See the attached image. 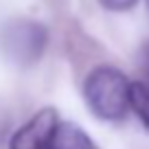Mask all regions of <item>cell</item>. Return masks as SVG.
<instances>
[{
    "label": "cell",
    "mask_w": 149,
    "mask_h": 149,
    "mask_svg": "<svg viewBox=\"0 0 149 149\" xmlns=\"http://www.w3.org/2000/svg\"><path fill=\"white\" fill-rule=\"evenodd\" d=\"M130 88L121 70L112 66H99L86 79V103L103 121H118L130 110Z\"/></svg>",
    "instance_id": "6da1fadb"
},
{
    "label": "cell",
    "mask_w": 149,
    "mask_h": 149,
    "mask_svg": "<svg viewBox=\"0 0 149 149\" xmlns=\"http://www.w3.org/2000/svg\"><path fill=\"white\" fill-rule=\"evenodd\" d=\"M0 44H2V53L11 64L29 68L42 59L48 44V31L42 22L20 18L7 22L0 35Z\"/></svg>",
    "instance_id": "7a4b0ae2"
},
{
    "label": "cell",
    "mask_w": 149,
    "mask_h": 149,
    "mask_svg": "<svg viewBox=\"0 0 149 149\" xmlns=\"http://www.w3.org/2000/svg\"><path fill=\"white\" fill-rule=\"evenodd\" d=\"M59 116L53 107L35 112L9 140V149H51Z\"/></svg>",
    "instance_id": "3957f363"
},
{
    "label": "cell",
    "mask_w": 149,
    "mask_h": 149,
    "mask_svg": "<svg viewBox=\"0 0 149 149\" xmlns=\"http://www.w3.org/2000/svg\"><path fill=\"white\" fill-rule=\"evenodd\" d=\"M51 149H97V143L79 125L59 121L55 127V134H53Z\"/></svg>",
    "instance_id": "277c9868"
},
{
    "label": "cell",
    "mask_w": 149,
    "mask_h": 149,
    "mask_svg": "<svg viewBox=\"0 0 149 149\" xmlns=\"http://www.w3.org/2000/svg\"><path fill=\"white\" fill-rule=\"evenodd\" d=\"M130 107L138 114V118L149 127V86L132 84L130 88Z\"/></svg>",
    "instance_id": "5b68a950"
},
{
    "label": "cell",
    "mask_w": 149,
    "mask_h": 149,
    "mask_svg": "<svg viewBox=\"0 0 149 149\" xmlns=\"http://www.w3.org/2000/svg\"><path fill=\"white\" fill-rule=\"evenodd\" d=\"M99 2L110 11H130L136 7L138 0H99Z\"/></svg>",
    "instance_id": "8992f818"
},
{
    "label": "cell",
    "mask_w": 149,
    "mask_h": 149,
    "mask_svg": "<svg viewBox=\"0 0 149 149\" xmlns=\"http://www.w3.org/2000/svg\"><path fill=\"white\" fill-rule=\"evenodd\" d=\"M145 77H147V79L140 81V84L149 86V48H147V53H145Z\"/></svg>",
    "instance_id": "52a82bcc"
},
{
    "label": "cell",
    "mask_w": 149,
    "mask_h": 149,
    "mask_svg": "<svg viewBox=\"0 0 149 149\" xmlns=\"http://www.w3.org/2000/svg\"><path fill=\"white\" fill-rule=\"evenodd\" d=\"M147 2H149V0H147Z\"/></svg>",
    "instance_id": "ba28073f"
}]
</instances>
